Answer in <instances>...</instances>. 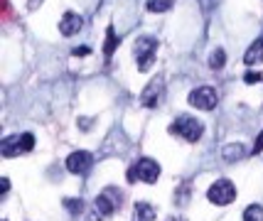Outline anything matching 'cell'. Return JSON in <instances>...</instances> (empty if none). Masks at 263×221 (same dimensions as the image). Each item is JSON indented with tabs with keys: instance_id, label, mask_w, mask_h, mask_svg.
I'll use <instances>...</instances> for the list:
<instances>
[{
	"instance_id": "8",
	"label": "cell",
	"mask_w": 263,
	"mask_h": 221,
	"mask_svg": "<svg viewBox=\"0 0 263 221\" xmlns=\"http://www.w3.org/2000/svg\"><path fill=\"white\" fill-rule=\"evenodd\" d=\"M91 165H93V157H91V152H86V150H77L67 157V170L71 175H86L91 170Z\"/></svg>"
},
{
	"instance_id": "3",
	"label": "cell",
	"mask_w": 263,
	"mask_h": 221,
	"mask_svg": "<svg viewBox=\"0 0 263 221\" xmlns=\"http://www.w3.org/2000/svg\"><path fill=\"white\" fill-rule=\"evenodd\" d=\"M155 52H158V39H153V37H138L136 45H133V57H136L138 69L148 71L153 67Z\"/></svg>"
},
{
	"instance_id": "19",
	"label": "cell",
	"mask_w": 263,
	"mask_h": 221,
	"mask_svg": "<svg viewBox=\"0 0 263 221\" xmlns=\"http://www.w3.org/2000/svg\"><path fill=\"white\" fill-rule=\"evenodd\" d=\"M258 152H263V130L258 133V138L253 143V155H258Z\"/></svg>"
},
{
	"instance_id": "9",
	"label": "cell",
	"mask_w": 263,
	"mask_h": 221,
	"mask_svg": "<svg viewBox=\"0 0 263 221\" xmlns=\"http://www.w3.org/2000/svg\"><path fill=\"white\" fill-rule=\"evenodd\" d=\"M162 98H165V86H162L158 79L155 82H150L143 93H140V104L145 106V108H155V106L162 104Z\"/></svg>"
},
{
	"instance_id": "15",
	"label": "cell",
	"mask_w": 263,
	"mask_h": 221,
	"mask_svg": "<svg viewBox=\"0 0 263 221\" xmlns=\"http://www.w3.org/2000/svg\"><path fill=\"white\" fill-rule=\"evenodd\" d=\"M224 62H227V52H224V49H214L212 57H209V67H212V69H221Z\"/></svg>"
},
{
	"instance_id": "10",
	"label": "cell",
	"mask_w": 263,
	"mask_h": 221,
	"mask_svg": "<svg viewBox=\"0 0 263 221\" xmlns=\"http://www.w3.org/2000/svg\"><path fill=\"white\" fill-rule=\"evenodd\" d=\"M81 25H84V20H81V15H77V12H64L62 15V20H59V32L64 37H71V35H77L81 30Z\"/></svg>"
},
{
	"instance_id": "16",
	"label": "cell",
	"mask_w": 263,
	"mask_h": 221,
	"mask_svg": "<svg viewBox=\"0 0 263 221\" xmlns=\"http://www.w3.org/2000/svg\"><path fill=\"white\" fill-rule=\"evenodd\" d=\"M172 8V0H148V10L150 12H165Z\"/></svg>"
},
{
	"instance_id": "2",
	"label": "cell",
	"mask_w": 263,
	"mask_h": 221,
	"mask_svg": "<svg viewBox=\"0 0 263 221\" xmlns=\"http://www.w3.org/2000/svg\"><path fill=\"white\" fill-rule=\"evenodd\" d=\"M160 177V165L150 157H140L133 167L128 170V182H145V185H155Z\"/></svg>"
},
{
	"instance_id": "14",
	"label": "cell",
	"mask_w": 263,
	"mask_h": 221,
	"mask_svg": "<svg viewBox=\"0 0 263 221\" xmlns=\"http://www.w3.org/2000/svg\"><path fill=\"white\" fill-rule=\"evenodd\" d=\"M243 221H263V207H258V204L246 207V211H243Z\"/></svg>"
},
{
	"instance_id": "5",
	"label": "cell",
	"mask_w": 263,
	"mask_h": 221,
	"mask_svg": "<svg viewBox=\"0 0 263 221\" xmlns=\"http://www.w3.org/2000/svg\"><path fill=\"white\" fill-rule=\"evenodd\" d=\"M206 199L212 204H217V207H227V204H231L236 199V187L229 179H217L214 185L206 189Z\"/></svg>"
},
{
	"instance_id": "22",
	"label": "cell",
	"mask_w": 263,
	"mask_h": 221,
	"mask_svg": "<svg viewBox=\"0 0 263 221\" xmlns=\"http://www.w3.org/2000/svg\"><path fill=\"white\" fill-rule=\"evenodd\" d=\"M37 8V0H30V10H34Z\"/></svg>"
},
{
	"instance_id": "18",
	"label": "cell",
	"mask_w": 263,
	"mask_h": 221,
	"mask_svg": "<svg viewBox=\"0 0 263 221\" xmlns=\"http://www.w3.org/2000/svg\"><path fill=\"white\" fill-rule=\"evenodd\" d=\"M261 79H263L261 71H246V74H243V82L246 84H258Z\"/></svg>"
},
{
	"instance_id": "13",
	"label": "cell",
	"mask_w": 263,
	"mask_h": 221,
	"mask_svg": "<svg viewBox=\"0 0 263 221\" xmlns=\"http://www.w3.org/2000/svg\"><path fill=\"white\" fill-rule=\"evenodd\" d=\"M116 47H118V37H116L114 25H108V27H106V45H103V54H106V57H111V54L116 52Z\"/></svg>"
},
{
	"instance_id": "11",
	"label": "cell",
	"mask_w": 263,
	"mask_h": 221,
	"mask_svg": "<svg viewBox=\"0 0 263 221\" xmlns=\"http://www.w3.org/2000/svg\"><path fill=\"white\" fill-rule=\"evenodd\" d=\"M243 62H246L249 67H253V64L263 62V37H258V39H256V42H253V45L246 49V54H243Z\"/></svg>"
},
{
	"instance_id": "1",
	"label": "cell",
	"mask_w": 263,
	"mask_h": 221,
	"mask_svg": "<svg viewBox=\"0 0 263 221\" xmlns=\"http://www.w3.org/2000/svg\"><path fill=\"white\" fill-rule=\"evenodd\" d=\"M170 133L184 138L187 143H197V140L202 138V133H204V126H202V120H197L195 116H177L172 120Z\"/></svg>"
},
{
	"instance_id": "12",
	"label": "cell",
	"mask_w": 263,
	"mask_h": 221,
	"mask_svg": "<svg viewBox=\"0 0 263 221\" xmlns=\"http://www.w3.org/2000/svg\"><path fill=\"white\" fill-rule=\"evenodd\" d=\"M133 221H155V209L148 202H138L133 207Z\"/></svg>"
},
{
	"instance_id": "4",
	"label": "cell",
	"mask_w": 263,
	"mask_h": 221,
	"mask_svg": "<svg viewBox=\"0 0 263 221\" xmlns=\"http://www.w3.org/2000/svg\"><path fill=\"white\" fill-rule=\"evenodd\" d=\"M34 148V135L32 133H17V135H10V138H5L0 143V152H3V157H17V155H23V152H30Z\"/></svg>"
},
{
	"instance_id": "23",
	"label": "cell",
	"mask_w": 263,
	"mask_h": 221,
	"mask_svg": "<svg viewBox=\"0 0 263 221\" xmlns=\"http://www.w3.org/2000/svg\"><path fill=\"white\" fill-rule=\"evenodd\" d=\"M167 221H184V219H180V216H170Z\"/></svg>"
},
{
	"instance_id": "6",
	"label": "cell",
	"mask_w": 263,
	"mask_h": 221,
	"mask_svg": "<svg viewBox=\"0 0 263 221\" xmlns=\"http://www.w3.org/2000/svg\"><path fill=\"white\" fill-rule=\"evenodd\" d=\"M190 104L199 108V111H212V108H217L219 104V96H217V89H212V86H199L195 91L190 93Z\"/></svg>"
},
{
	"instance_id": "17",
	"label": "cell",
	"mask_w": 263,
	"mask_h": 221,
	"mask_svg": "<svg viewBox=\"0 0 263 221\" xmlns=\"http://www.w3.org/2000/svg\"><path fill=\"white\" fill-rule=\"evenodd\" d=\"M64 207H67L71 214H79V211H81V202H79V199H64Z\"/></svg>"
},
{
	"instance_id": "21",
	"label": "cell",
	"mask_w": 263,
	"mask_h": 221,
	"mask_svg": "<svg viewBox=\"0 0 263 221\" xmlns=\"http://www.w3.org/2000/svg\"><path fill=\"white\" fill-rule=\"evenodd\" d=\"M71 54H74V57H84V54H89V49H86V47H81V49H74V52H71Z\"/></svg>"
},
{
	"instance_id": "20",
	"label": "cell",
	"mask_w": 263,
	"mask_h": 221,
	"mask_svg": "<svg viewBox=\"0 0 263 221\" xmlns=\"http://www.w3.org/2000/svg\"><path fill=\"white\" fill-rule=\"evenodd\" d=\"M0 182H3V185H0V192H3V194H5V192H8V189H10V179H8V177H3V179H0Z\"/></svg>"
},
{
	"instance_id": "7",
	"label": "cell",
	"mask_w": 263,
	"mask_h": 221,
	"mask_svg": "<svg viewBox=\"0 0 263 221\" xmlns=\"http://www.w3.org/2000/svg\"><path fill=\"white\" fill-rule=\"evenodd\" d=\"M121 207V194H116V189H106V192H101L99 197H96V202H93V209H96V214L99 216H114V211Z\"/></svg>"
}]
</instances>
